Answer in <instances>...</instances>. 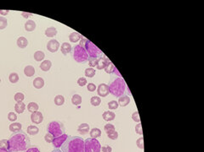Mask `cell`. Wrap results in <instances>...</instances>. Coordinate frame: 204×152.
Here are the masks:
<instances>
[{"instance_id":"cell-25","label":"cell","mask_w":204,"mask_h":152,"mask_svg":"<svg viewBox=\"0 0 204 152\" xmlns=\"http://www.w3.org/2000/svg\"><path fill=\"white\" fill-rule=\"evenodd\" d=\"M51 66H52V63H51V61L43 60V62L41 63V64H40V68H41L43 71H44V72H47V71H49V70H50Z\"/></svg>"},{"instance_id":"cell-33","label":"cell","mask_w":204,"mask_h":152,"mask_svg":"<svg viewBox=\"0 0 204 152\" xmlns=\"http://www.w3.org/2000/svg\"><path fill=\"white\" fill-rule=\"evenodd\" d=\"M19 75L18 73H11L10 74V76H9V79H10V83H12V84H15V83H17L19 81Z\"/></svg>"},{"instance_id":"cell-16","label":"cell","mask_w":204,"mask_h":152,"mask_svg":"<svg viewBox=\"0 0 204 152\" xmlns=\"http://www.w3.org/2000/svg\"><path fill=\"white\" fill-rule=\"evenodd\" d=\"M72 46L71 44L68 43H64L61 44V51L62 54L64 55H67L69 54L71 52H72Z\"/></svg>"},{"instance_id":"cell-51","label":"cell","mask_w":204,"mask_h":152,"mask_svg":"<svg viewBox=\"0 0 204 152\" xmlns=\"http://www.w3.org/2000/svg\"><path fill=\"white\" fill-rule=\"evenodd\" d=\"M26 152H40V151L38 150V148L34 147V148H29Z\"/></svg>"},{"instance_id":"cell-8","label":"cell","mask_w":204,"mask_h":152,"mask_svg":"<svg viewBox=\"0 0 204 152\" xmlns=\"http://www.w3.org/2000/svg\"><path fill=\"white\" fill-rule=\"evenodd\" d=\"M97 93L100 97H105L109 95V86L105 83L99 84V86L97 87Z\"/></svg>"},{"instance_id":"cell-3","label":"cell","mask_w":204,"mask_h":152,"mask_svg":"<svg viewBox=\"0 0 204 152\" xmlns=\"http://www.w3.org/2000/svg\"><path fill=\"white\" fill-rule=\"evenodd\" d=\"M108 86L109 92L116 97L124 96L127 88V85L122 77H111Z\"/></svg>"},{"instance_id":"cell-28","label":"cell","mask_w":204,"mask_h":152,"mask_svg":"<svg viewBox=\"0 0 204 152\" xmlns=\"http://www.w3.org/2000/svg\"><path fill=\"white\" fill-rule=\"evenodd\" d=\"M72 103L75 106H78L82 103V97L78 94H75L72 97Z\"/></svg>"},{"instance_id":"cell-1","label":"cell","mask_w":204,"mask_h":152,"mask_svg":"<svg viewBox=\"0 0 204 152\" xmlns=\"http://www.w3.org/2000/svg\"><path fill=\"white\" fill-rule=\"evenodd\" d=\"M31 146V140L27 134L20 130L13 134L8 140L9 152H26Z\"/></svg>"},{"instance_id":"cell-13","label":"cell","mask_w":204,"mask_h":152,"mask_svg":"<svg viewBox=\"0 0 204 152\" xmlns=\"http://www.w3.org/2000/svg\"><path fill=\"white\" fill-rule=\"evenodd\" d=\"M129 102L130 98L127 95H124V96H122V97H120L118 98V103L121 107H126V106H128L129 104Z\"/></svg>"},{"instance_id":"cell-18","label":"cell","mask_w":204,"mask_h":152,"mask_svg":"<svg viewBox=\"0 0 204 152\" xmlns=\"http://www.w3.org/2000/svg\"><path fill=\"white\" fill-rule=\"evenodd\" d=\"M16 44H17V46L20 48H26L27 47V45H28V41H27V39L25 37H20L17 39Z\"/></svg>"},{"instance_id":"cell-41","label":"cell","mask_w":204,"mask_h":152,"mask_svg":"<svg viewBox=\"0 0 204 152\" xmlns=\"http://www.w3.org/2000/svg\"><path fill=\"white\" fill-rule=\"evenodd\" d=\"M44 140H45V141L47 143H52L53 140H55V137L52 134H50V133H47V134H45V136H44Z\"/></svg>"},{"instance_id":"cell-43","label":"cell","mask_w":204,"mask_h":152,"mask_svg":"<svg viewBox=\"0 0 204 152\" xmlns=\"http://www.w3.org/2000/svg\"><path fill=\"white\" fill-rule=\"evenodd\" d=\"M132 118L133 120L136 122H140V114H139V112H135L133 114H132Z\"/></svg>"},{"instance_id":"cell-57","label":"cell","mask_w":204,"mask_h":152,"mask_svg":"<svg viewBox=\"0 0 204 152\" xmlns=\"http://www.w3.org/2000/svg\"><path fill=\"white\" fill-rule=\"evenodd\" d=\"M0 83H1V79H0Z\"/></svg>"},{"instance_id":"cell-30","label":"cell","mask_w":204,"mask_h":152,"mask_svg":"<svg viewBox=\"0 0 204 152\" xmlns=\"http://www.w3.org/2000/svg\"><path fill=\"white\" fill-rule=\"evenodd\" d=\"M38 108H39V107H38V105H37V103H36V102H30V103L27 105V110L30 112H37V110H38Z\"/></svg>"},{"instance_id":"cell-48","label":"cell","mask_w":204,"mask_h":152,"mask_svg":"<svg viewBox=\"0 0 204 152\" xmlns=\"http://www.w3.org/2000/svg\"><path fill=\"white\" fill-rule=\"evenodd\" d=\"M0 148L8 150V140L4 139V140H0Z\"/></svg>"},{"instance_id":"cell-55","label":"cell","mask_w":204,"mask_h":152,"mask_svg":"<svg viewBox=\"0 0 204 152\" xmlns=\"http://www.w3.org/2000/svg\"><path fill=\"white\" fill-rule=\"evenodd\" d=\"M0 152H9V151L5 150V149H3V148H0Z\"/></svg>"},{"instance_id":"cell-20","label":"cell","mask_w":204,"mask_h":152,"mask_svg":"<svg viewBox=\"0 0 204 152\" xmlns=\"http://www.w3.org/2000/svg\"><path fill=\"white\" fill-rule=\"evenodd\" d=\"M26 109V104L23 102H16V104L15 105V111L21 114L24 112V111Z\"/></svg>"},{"instance_id":"cell-49","label":"cell","mask_w":204,"mask_h":152,"mask_svg":"<svg viewBox=\"0 0 204 152\" xmlns=\"http://www.w3.org/2000/svg\"><path fill=\"white\" fill-rule=\"evenodd\" d=\"M135 132L136 134H140V135H142L143 134L142 127H141V123H140V122H139V123L135 126Z\"/></svg>"},{"instance_id":"cell-54","label":"cell","mask_w":204,"mask_h":152,"mask_svg":"<svg viewBox=\"0 0 204 152\" xmlns=\"http://www.w3.org/2000/svg\"><path fill=\"white\" fill-rule=\"evenodd\" d=\"M125 93L127 94V95H129V96H131V92H130V90L129 89V87L127 86V88H126V91H125Z\"/></svg>"},{"instance_id":"cell-46","label":"cell","mask_w":204,"mask_h":152,"mask_svg":"<svg viewBox=\"0 0 204 152\" xmlns=\"http://www.w3.org/2000/svg\"><path fill=\"white\" fill-rule=\"evenodd\" d=\"M104 130H105V133H106V132H108V131L116 130V129H115V126H114L113 124H111V123H107V124H105V127H104Z\"/></svg>"},{"instance_id":"cell-36","label":"cell","mask_w":204,"mask_h":152,"mask_svg":"<svg viewBox=\"0 0 204 152\" xmlns=\"http://www.w3.org/2000/svg\"><path fill=\"white\" fill-rule=\"evenodd\" d=\"M116 69H117V68H116V67L114 66V64H113L111 62H110V63H109V64L105 67V73H112L115 72V70H116Z\"/></svg>"},{"instance_id":"cell-21","label":"cell","mask_w":204,"mask_h":152,"mask_svg":"<svg viewBox=\"0 0 204 152\" xmlns=\"http://www.w3.org/2000/svg\"><path fill=\"white\" fill-rule=\"evenodd\" d=\"M57 32H58V31L56 30V27L50 26V27H48V28L45 30V36L48 37H54L57 35Z\"/></svg>"},{"instance_id":"cell-6","label":"cell","mask_w":204,"mask_h":152,"mask_svg":"<svg viewBox=\"0 0 204 152\" xmlns=\"http://www.w3.org/2000/svg\"><path fill=\"white\" fill-rule=\"evenodd\" d=\"M47 131L55 138H57L65 134V126L61 122L52 121L47 126Z\"/></svg>"},{"instance_id":"cell-38","label":"cell","mask_w":204,"mask_h":152,"mask_svg":"<svg viewBox=\"0 0 204 152\" xmlns=\"http://www.w3.org/2000/svg\"><path fill=\"white\" fill-rule=\"evenodd\" d=\"M8 26V20L4 16L0 17V30H4Z\"/></svg>"},{"instance_id":"cell-17","label":"cell","mask_w":204,"mask_h":152,"mask_svg":"<svg viewBox=\"0 0 204 152\" xmlns=\"http://www.w3.org/2000/svg\"><path fill=\"white\" fill-rule=\"evenodd\" d=\"M36 26H37V24L35 23V21L29 19L25 23V30L28 32H31V31H33L36 29Z\"/></svg>"},{"instance_id":"cell-47","label":"cell","mask_w":204,"mask_h":152,"mask_svg":"<svg viewBox=\"0 0 204 152\" xmlns=\"http://www.w3.org/2000/svg\"><path fill=\"white\" fill-rule=\"evenodd\" d=\"M87 89H88V91H90V92H94V91H95V90L97 89V87H96V85H94V83H88L87 85Z\"/></svg>"},{"instance_id":"cell-56","label":"cell","mask_w":204,"mask_h":152,"mask_svg":"<svg viewBox=\"0 0 204 152\" xmlns=\"http://www.w3.org/2000/svg\"><path fill=\"white\" fill-rule=\"evenodd\" d=\"M51 152H62V151L60 150V149H55L54 151H52Z\"/></svg>"},{"instance_id":"cell-39","label":"cell","mask_w":204,"mask_h":152,"mask_svg":"<svg viewBox=\"0 0 204 152\" xmlns=\"http://www.w3.org/2000/svg\"><path fill=\"white\" fill-rule=\"evenodd\" d=\"M14 99L16 102H23V100L25 99V95L21 92H18L15 95Z\"/></svg>"},{"instance_id":"cell-11","label":"cell","mask_w":204,"mask_h":152,"mask_svg":"<svg viewBox=\"0 0 204 152\" xmlns=\"http://www.w3.org/2000/svg\"><path fill=\"white\" fill-rule=\"evenodd\" d=\"M110 62L111 61L109 60V58L107 57H105V55H103L102 57L99 58V60H98V63H97V66H96L97 69H99V70H101L103 68L105 69V67L109 64Z\"/></svg>"},{"instance_id":"cell-45","label":"cell","mask_w":204,"mask_h":152,"mask_svg":"<svg viewBox=\"0 0 204 152\" xmlns=\"http://www.w3.org/2000/svg\"><path fill=\"white\" fill-rule=\"evenodd\" d=\"M78 85L79 86H84V85H87V79L86 78L84 77H80L79 79H78Z\"/></svg>"},{"instance_id":"cell-14","label":"cell","mask_w":204,"mask_h":152,"mask_svg":"<svg viewBox=\"0 0 204 152\" xmlns=\"http://www.w3.org/2000/svg\"><path fill=\"white\" fill-rule=\"evenodd\" d=\"M102 117L105 121L110 122L113 121L116 117V114L113 112H111V111H106V112H104V113L102 114Z\"/></svg>"},{"instance_id":"cell-22","label":"cell","mask_w":204,"mask_h":152,"mask_svg":"<svg viewBox=\"0 0 204 152\" xmlns=\"http://www.w3.org/2000/svg\"><path fill=\"white\" fill-rule=\"evenodd\" d=\"M82 37H83V36H82L81 34H79L78 32H72V33H71L70 36H69V40H70L71 43H78L79 40H81Z\"/></svg>"},{"instance_id":"cell-44","label":"cell","mask_w":204,"mask_h":152,"mask_svg":"<svg viewBox=\"0 0 204 152\" xmlns=\"http://www.w3.org/2000/svg\"><path fill=\"white\" fill-rule=\"evenodd\" d=\"M136 145L138 146V148L144 150V139H143L142 137H140V138H139V139L137 140V141H136Z\"/></svg>"},{"instance_id":"cell-5","label":"cell","mask_w":204,"mask_h":152,"mask_svg":"<svg viewBox=\"0 0 204 152\" xmlns=\"http://www.w3.org/2000/svg\"><path fill=\"white\" fill-rule=\"evenodd\" d=\"M72 58L77 63H84L88 59V55L84 48L78 44L74 46V48L72 49Z\"/></svg>"},{"instance_id":"cell-26","label":"cell","mask_w":204,"mask_h":152,"mask_svg":"<svg viewBox=\"0 0 204 152\" xmlns=\"http://www.w3.org/2000/svg\"><path fill=\"white\" fill-rule=\"evenodd\" d=\"M26 132L29 135H31V136H34L39 133V128H37V126L35 125H30L27 127V129H26Z\"/></svg>"},{"instance_id":"cell-32","label":"cell","mask_w":204,"mask_h":152,"mask_svg":"<svg viewBox=\"0 0 204 152\" xmlns=\"http://www.w3.org/2000/svg\"><path fill=\"white\" fill-rule=\"evenodd\" d=\"M106 135H107V137L109 139H111L112 140H118V133L116 130H111V131L106 132Z\"/></svg>"},{"instance_id":"cell-50","label":"cell","mask_w":204,"mask_h":152,"mask_svg":"<svg viewBox=\"0 0 204 152\" xmlns=\"http://www.w3.org/2000/svg\"><path fill=\"white\" fill-rule=\"evenodd\" d=\"M101 150H102V152H111L112 151V148H111L110 146H107V145H105V146H102Z\"/></svg>"},{"instance_id":"cell-4","label":"cell","mask_w":204,"mask_h":152,"mask_svg":"<svg viewBox=\"0 0 204 152\" xmlns=\"http://www.w3.org/2000/svg\"><path fill=\"white\" fill-rule=\"evenodd\" d=\"M79 45L84 48V49L86 50L87 53L88 55V57H93V58H99L100 57L103 56L102 51L95 44H94L91 41L88 40L85 37H82Z\"/></svg>"},{"instance_id":"cell-37","label":"cell","mask_w":204,"mask_h":152,"mask_svg":"<svg viewBox=\"0 0 204 152\" xmlns=\"http://www.w3.org/2000/svg\"><path fill=\"white\" fill-rule=\"evenodd\" d=\"M88 64L91 68L96 67L97 66V63H98V60L99 58H93V57H88Z\"/></svg>"},{"instance_id":"cell-42","label":"cell","mask_w":204,"mask_h":152,"mask_svg":"<svg viewBox=\"0 0 204 152\" xmlns=\"http://www.w3.org/2000/svg\"><path fill=\"white\" fill-rule=\"evenodd\" d=\"M8 119L11 122L16 121V119H17V115H16L15 112H9V113H8Z\"/></svg>"},{"instance_id":"cell-7","label":"cell","mask_w":204,"mask_h":152,"mask_svg":"<svg viewBox=\"0 0 204 152\" xmlns=\"http://www.w3.org/2000/svg\"><path fill=\"white\" fill-rule=\"evenodd\" d=\"M101 146L96 139H86L84 141V152H100Z\"/></svg>"},{"instance_id":"cell-24","label":"cell","mask_w":204,"mask_h":152,"mask_svg":"<svg viewBox=\"0 0 204 152\" xmlns=\"http://www.w3.org/2000/svg\"><path fill=\"white\" fill-rule=\"evenodd\" d=\"M24 73L27 77H32L35 74V68L31 65H27L24 68Z\"/></svg>"},{"instance_id":"cell-19","label":"cell","mask_w":204,"mask_h":152,"mask_svg":"<svg viewBox=\"0 0 204 152\" xmlns=\"http://www.w3.org/2000/svg\"><path fill=\"white\" fill-rule=\"evenodd\" d=\"M33 86L37 90L43 88L44 86V79L42 77H37L36 79H34V80H33Z\"/></svg>"},{"instance_id":"cell-2","label":"cell","mask_w":204,"mask_h":152,"mask_svg":"<svg viewBox=\"0 0 204 152\" xmlns=\"http://www.w3.org/2000/svg\"><path fill=\"white\" fill-rule=\"evenodd\" d=\"M62 152H84V140L79 136H68L61 146Z\"/></svg>"},{"instance_id":"cell-12","label":"cell","mask_w":204,"mask_h":152,"mask_svg":"<svg viewBox=\"0 0 204 152\" xmlns=\"http://www.w3.org/2000/svg\"><path fill=\"white\" fill-rule=\"evenodd\" d=\"M31 120L35 124H40L43 121V116L41 112H34L31 115Z\"/></svg>"},{"instance_id":"cell-15","label":"cell","mask_w":204,"mask_h":152,"mask_svg":"<svg viewBox=\"0 0 204 152\" xmlns=\"http://www.w3.org/2000/svg\"><path fill=\"white\" fill-rule=\"evenodd\" d=\"M78 132L82 135H85L89 132V125L88 123H81L78 128Z\"/></svg>"},{"instance_id":"cell-23","label":"cell","mask_w":204,"mask_h":152,"mask_svg":"<svg viewBox=\"0 0 204 152\" xmlns=\"http://www.w3.org/2000/svg\"><path fill=\"white\" fill-rule=\"evenodd\" d=\"M10 130L13 133H16L21 130L22 128V124L20 122H13L10 125Z\"/></svg>"},{"instance_id":"cell-9","label":"cell","mask_w":204,"mask_h":152,"mask_svg":"<svg viewBox=\"0 0 204 152\" xmlns=\"http://www.w3.org/2000/svg\"><path fill=\"white\" fill-rule=\"evenodd\" d=\"M60 48V43L56 39H52L47 43V49L50 53H56Z\"/></svg>"},{"instance_id":"cell-31","label":"cell","mask_w":204,"mask_h":152,"mask_svg":"<svg viewBox=\"0 0 204 152\" xmlns=\"http://www.w3.org/2000/svg\"><path fill=\"white\" fill-rule=\"evenodd\" d=\"M54 101H55V104L56 106H62L65 103V98L61 95H57Z\"/></svg>"},{"instance_id":"cell-53","label":"cell","mask_w":204,"mask_h":152,"mask_svg":"<svg viewBox=\"0 0 204 152\" xmlns=\"http://www.w3.org/2000/svg\"><path fill=\"white\" fill-rule=\"evenodd\" d=\"M10 13V10H5V9H1L0 10V14H2L3 16H5Z\"/></svg>"},{"instance_id":"cell-52","label":"cell","mask_w":204,"mask_h":152,"mask_svg":"<svg viewBox=\"0 0 204 152\" xmlns=\"http://www.w3.org/2000/svg\"><path fill=\"white\" fill-rule=\"evenodd\" d=\"M22 16L24 17V18L27 19L29 18V17H31V16H32V14H31V13H26V12H23L22 14Z\"/></svg>"},{"instance_id":"cell-35","label":"cell","mask_w":204,"mask_h":152,"mask_svg":"<svg viewBox=\"0 0 204 152\" xmlns=\"http://www.w3.org/2000/svg\"><path fill=\"white\" fill-rule=\"evenodd\" d=\"M95 73V69H94L93 68H88L85 69V76L88 78H93Z\"/></svg>"},{"instance_id":"cell-40","label":"cell","mask_w":204,"mask_h":152,"mask_svg":"<svg viewBox=\"0 0 204 152\" xmlns=\"http://www.w3.org/2000/svg\"><path fill=\"white\" fill-rule=\"evenodd\" d=\"M118 107H119V105H118V102H116V101H111V102H108V107H109V109L116 110L118 109Z\"/></svg>"},{"instance_id":"cell-29","label":"cell","mask_w":204,"mask_h":152,"mask_svg":"<svg viewBox=\"0 0 204 152\" xmlns=\"http://www.w3.org/2000/svg\"><path fill=\"white\" fill-rule=\"evenodd\" d=\"M45 58V54L44 53L42 52V51H37L35 52L34 53V59L37 61V62H41L43 61Z\"/></svg>"},{"instance_id":"cell-27","label":"cell","mask_w":204,"mask_h":152,"mask_svg":"<svg viewBox=\"0 0 204 152\" xmlns=\"http://www.w3.org/2000/svg\"><path fill=\"white\" fill-rule=\"evenodd\" d=\"M89 134H90V137L92 139H97V138H99V137L101 136V130L99 128H94L90 130Z\"/></svg>"},{"instance_id":"cell-34","label":"cell","mask_w":204,"mask_h":152,"mask_svg":"<svg viewBox=\"0 0 204 152\" xmlns=\"http://www.w3.org/2000/svg\"><path fill=\"white\" fill-rule=\"evenodd\" d=\"M90 103L94 107H98L101 103V99L99 97H95V96L92 97L91 100H90Z\"/></svg>"},{"instance_id":"cell-10","label":"cell","mask_w":204,"mask_h":152,"mask_svg":"<svg viewBox=\"0 0 204 152\" xmlns=\"http://www.w3.org/2000/svg\"><path fill=\"white\" fill-rule=\"evenodd\" d=\"M68 138L67 134H62L61 136H59L57 138H55V140H53L52 144H53V146L56 148V149H59L61 148V146L63 145V143L66 141V140Z\"/></svg>"}]
</instances>
